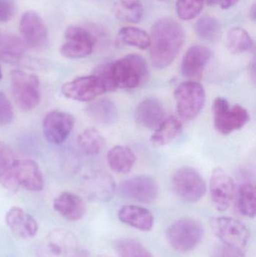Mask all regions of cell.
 Wrapping results in <instances>:
<instances>
[{
  "label": "cell",
  "mask_w": 256,
  "mask_h": 257,
  "mask_svg": "<svg viewBox=\"0 0 256 257\" xmlns=\"http://www.w3.org/2000/svg\"><path fill=\"white\" fill-rule=\"evenodd\" d=\"M96 75L105 86L106 91L117 89L136 88L148 76L147 62L138 54H129L112 63L96 68Z\"/></svg>",
  "instance_id": "obj_1"
},
{
  "label": "cell",
  "mask_w": 256,
  "mask_h": 257,
  "mask_svg": "<svg viewBox=\"0 0 256 257\" xmlns=\"http://www.w3.org/2000/svg\"><path fill=\"white\" fill-rule=\"evenodd\" d=\"M183 27L174 20L164 18L153 24L150 36V58L153 66L163 69L175 60L184 43Z\"/></svg>",
  "instance_id": "obj_2"
},
{
  "label": "cell",
  "mask_w": 256,
  "mask_h": 257,
  "mask_svg": "<svg viewBox=\"0 0 256 257\" xmlns=\"http://www.w3.org/2000/svg\"><path fill=\"white\" fill-rule=\"evenodd\" d=\"M0 184L11 192H16L20 187L30 191L39 192L43 190L44 179L36 162L16 160L10 170L0 175Z\"/></svg>",
  "instance_id": "obj_3"
},
{
  "label": "cell",
  "mask_w": 256,
  "mask_h": 257,
  "mask_svg": "<svg viewBox=\"0 0 256 257\" xmlns=\"http://www.w3.org/2000/svg\"><path fill=\"white\" fill-rule=\"evenodd\" d=\"M202 224L192 218H181L170 225L166 232L170 245L180 253L195 250L204 237Z\"/></svg>",
  "instance_id": "obj_4"
},
{
  "label": "cell",
  "mask_w": 256,
  "mask_h": 257,
  "mask_svg": "<svg viewBox=\"0 0 256 257\" xmlns=\"http://www.w3.org/2000/svg\"><path fill=\"white\" fill-rule=\"evenodd\" d=\"M177 114L182 120L189 121L198 117L205 103V90L200 83H182L174 91Z\"/></svg>",
  "instance_id": "obj_5"
},
{
  "label": "cell",
  "mask_w": 256,
  "mask_h": 257,
  "mask_svg": "<svg viewBox=\"0 0 256 257\" xmlns=\"http://www.w3.org/2000/svg\"><path fill=\"white\" fill-rule=\"evenodd\" d=\"M212 111L215 128L222 135H228L240 130L249 120V112L246 108L240 105L231 106L225 98H216Z\"/></svg>",
  "instance_id": "obj_6"
},
{
  "label": "cell",
  "mask_w": 256,
  "mask_h": 257,
  "mask_svg": "<svg viewBox=\"0 0 256 257\" xmlns=\"http://www.w3.org/2000/svg\"><path fill=\"white\" fill-rule=\"evenodd\" d=\"M11 83L14 99L21 109L30 111L39 105L40 81L36 75L15 70L11 75Z\"/></svg>",
  "instance_id": "obj_7"
},
{
  "label": "cell",
  "mask_w": 256,
  "mask_h": 257,
  "mask_svg": "<svg viewBox=\"0 0 256 257\" xmlns=\"http://www.w3.org/2000/svg\"><path fill=\"white\" fill-rule=\"evenodd\" d=\"M78 240L70 231L57 229L51 231L38 246L36 257H78Z\"/></svg>",
  "instance_id": "obj_8"
},
{
  "label": "cell",
  "mask_w": 256,
  "mask_h": 257,
  "mask_svg": "<svg viewBox=\"0 0 256 257\" xmlns=\"http://www.w3.org/2000/svg\"><path fill=\"white\" fill-rule=\"evenodd\" d=\"M174 193L188 202H198L207 191L205 181L192 168L183 167L176 171L171 178Z\"/></svg>",
  "instance_id": "obj_9"
},
{
  "label": "cell",
  "mask_w": 256,
  "mask_h": 257,
  "mask_svg": "<svg viewBox=\"0 0 256 257\" xmlns=\"http://www.w3.org/2000/svg\"><path fill=\"white\" fill-rule=\"evenodd\" d=\"M212 232L230 247L242 249L247 245L250 232L244 223L235 218L228 217H213L210 220Z\"/></svg>",
  "instance_id": "obj_10"
},
{
  "label": "cell",
  "mask_w": 256,
  "mask_h": 257,
  "mask_svg": "<svg viewBox=\"0 0 256 257\" xmlns=\"http://www.w3.org/2000/svg\"><path fill=\"white\" fill-rule=\"evenodd\" d=\"M66 42L60 47L62 55L69 59L87 57L93 52L96 38L93 33L82 27L70 26L64 33Z\"/></svg>",
  "instance_id": "obj_11"
},
{
  "label": "cell",
  "mask_w": 256,
  "mask_h": 257,
  "mask_svg": "<svg viewBox=\"0 0 256 257\" xmlns=\"http://www.w3.org/2000/svg\"><path fill=\"white\" fill-rule=\"evenodd\" d=\"M81 190L86 197L92 202H108L115 193V181L107 172L95 171L83 178Z\"/></svg>",
  "instance_id": "obj_12"
},
{
  "label": "cell",
  "mask_w": 256,
  "mask_h": 257,
  "mask_svg": "<svg viewBox=\"0 0 256 257\" xmlns=\"http://www.w3.org/2000/svg\"><path fill=\"white\" fill-rule=\"evenodd\" d=\"M20 30L23 41L27 46L36 50L45 49L49 45L48 29L40 15L29 11L22 15Z\"/></svg>",
  "instance_id": "obj_13"
},
{
  "label": "cell",
  "mask_w": 256,
  "mask_h": 257,
  "mask_svg": "<svg viewBox=\"0 0 256 257\" xmlns=\"http://www.w3.org/2000/svg\"><path fill=\"white\" fill-rule=\"evenodd\" d=\"M118 192L122 197L148 204L156 199L159 189L153 178L147 175H139L123 181L119 186Z\"/></svg>",
  "instance_id": "obj_14"
},
{
  "label": "cell",
  "mask_w": 256,
  "mask_h": 257,
  "mask_svg": "<svg viewBox=\"0 0 256 257\" xmlns=\"http://www.w3.org/2000/svg\"><path fill=\"white\" fill-rule=\"evenodd\" d=\"M62 93L66 98L78 102H90L106 91L96 75L80 77L63 84Z\"/></svg>",
  "instance_id": "obj_15"
},
{
  "label": "cell",
  "mask_w": 256,
  "mask_h": 257,
  "mask_svg": "<svg viewBox=\"0 0 256 257\" xmlns=\"http://www.w3.org/2000/svg\"><path fill=\"white\" fill-rule=\"evenodd\" d=\"M210 193L215 208L219 211L228 209L235 193V184L232 178L221 168L212 172L210 181Z\"/></svg>",
  "instance_id": "obj_16"
},
{
  "label": "cell",
  "mask_w": 256,
  "mask_h": 257,
  "mask_svg": "<svg viewBox=\"0 0 256 257\" xmlns=\"http://www.w3.org/2000/svg\"><path fill=\"white\" fill-rule=\"evenodd\" d=\"M75 119L72 114L61 111H52L43 120V133L47 140L54 145L63 143L73 130Z\"/></svg>",
  "instance_id": "obj_17"
},
{
  "label": "cell",
  "mask_w": 256,
  "mask_h": 257,
  "mask_svg": "<svg viewBox=\"0 0 256 257\" xmlns=\"http://www.w3.org/2000/svg\"><path fill=\"white\" fill-rule=\"evenodd\" d=\"M211 57V51L207 47L198 45L190 47L182 60V75L189 79L201 78Z\"/></svg>",
  "instance_id": "obj_18"
},
{
  "label": "cell",
  "mask_w": 256,
  "mask_h": 257,
  "mask_svg": "<svg viewBox=\"0 0 256 257\" xmlns=\"http://www.w3.org/2000/svg\"><path fill=\"white\" fill-rule=\"evenodd\" d=\"M165 111L158 99L147 98L140 102L135 109V118L143 127L156 130L165 120Z\"/></svg>",
  "instance_id": "obj_19"
},
{
  "label": "cell",
  "mask_w": 256,
  "mask_h": 257,
  "mask_svg": "<svg viewBox=\"0 0 256 257\" xmlns=\"http://www.w3.org/2000/svg\"><path fill=\"white\" fill-rule=\"evenodd\" d=\"M6 220L12 232L20 238H33L37 234V222L19 207L11 208L6 214Z\"/></svg>",
  "instance_id": "obj_20"
},
{
  "label": "cell",
  "mask_w": 256,
  "mask_h": 257,
  "mask_svg": "<svg viewBox=\"0 0 256 257\" xmlns=\"http://www.w3.org/2000/svg\"><path fill=\"white\" fill-rule=\"evenodd\" d=\"M118 217L122 223L143 232H149L153 227L154 217L151 211L138 205H125L120 208Z\"/></svg>",
  "instance_id": "obj_21"
},
{
  "label": "cell",
  "mask_w": 256,
  "mask_h": 257,
  "mask_svg": "<svg viewBox=\"0 0 256 257\" xmlns=\"http://www.w3.org/2000/svg\"><path fill=\"white\" fill-rule=\"evenodd\" d=\"M54 208L63 218L69 221L81 220L86 213V205L81 196L66 192L54 201Z\"/></svg>",
  "instance_id": "obj_22"
},
{
  "label": "cell",
  "mask_w": 256,
  "mask_h": 257,
  "mask_svg": "<svg viewBox=\"0 0 256 257\" xmlns=\"http://www.w3.org/2000/svg\"><path fill=\"white\" fill-rule=\"evenodd\" d=\"M107 161L111 170L116 173H129L136 161L132 149L124 145H117L107 154Z\"/></svg>",
  "instance_id": "obj_23"
},
{
  "label": "cell",
  "mask_w": 256,
  "mask_h": 257,
  "mask_svg": "<svg viewBox=\"0 0 256 257\" xmlns=\"http://www.w3.org/2000/svg\"><path fill=\"white\" fill-rule=\"evenodd\" d=\"M89 117L98 124L110 126L118 118V110L113 101L101 99L90 104L87 108Z\"/></svg>",
  "instance_id": "obj_24"
},
{
  "label": "cell",
  "mask_w": 256,
  "mask_h": 257,
  "mask_svg": "<svg viewBox=\"0 0 256 257\" xmlns=\"http://www.w3.org/2000/svg\"><path fill=\"white\" fill-rule=\"evenodd\" d=\"M183 125L180 119L171 116L160 123L155 130L151 141L153 143L160 146L168 145L174 140L181 133Z\"/></svg>",
  "instance_id": "obj_25"
},
{
  "label": "cell",
  "mask_w": 256,
  "mask_h": 257,
  "mask_svg": "<svg viewBox=\"0 0 256 257\" xmlns=\"http://www.w3.org/2000/svg\"><path fill=\"white\" fill-rule=\"evenodd\" d=\"M25 50V43L18 36L7 35L0 37V60L6 63H18L24 57Z\"/></svg>",
  "instance_id": "obj_26"
},
{
  "label": "cell",
  "mask_w": 256,
  "mask_h": 257,
  "mask_svg": "<svg viewBox=\"0 0 256 257\" xmlns=\"http://www.w3.org/2000/svg\"><path fill=\"white\" fill-rule=\"evenodd\" d=\"M114 13L120 21L127 23H138L144 15L141 0H117Z\"/></svg>",
  "instance_id": "obj_27"
},
{
  "label": "cell",
  "mask_w": 256,
  "mask_h": 257,
  "mask_svg": "<svg viewBox=\"0 0 256 257\" xmlns=\"http://www.w3.org/2000/svg\"><path fill=\"white\" fill-rule=\"evenodd\" d=\"M237 208L245 217L254 218L256 214L255 187L251 182L240 185L237 193Z\"/></svg>",
  "instance_id": "obj_28"
},
{
  "label": "cell",
  "mask_w": 256,
  "mask_h": 257,
  "mask_svg": "<svg viewBox=\"0 0 256 257\" xmlns=\"http://www.w3.org/2000/svg\"><path fill=\"white\" fill-rule=\"evenodd\" d=\"M78 143L84 154L89 156H96L100 154L103 150L105 139L96 128H88L79 135Z\"/></svg>",
  "instance_id": "obj_29"
},
{
  "label": "cell",
  "mask_w": 256,
  "mask_h": 257,
  "mask_svg": "<svg viewBox=\"0 0 256 257\" xmlns=\"http://www.w3.org/2000/svg\"><path fill=\"white\" fill-rule=\"evenodd\" d=\"M227 47L233 54H243L253 48V41L249 33L241 27H234L227 35Z\"/></svg>",
  "instance_id": "obj_30"
},
{
  "label": "cell",
  "mask_w": 256,
  "mask_h": 257,
  "mask_svg": "<svg viewBox=\"0 0 256 257\" xmlns=\"http://www.w3.org/2000/svg\"><path fill=\"white\" fill-rule=\"evenodd\" d=\"M118 41L125 45H130L141 50L150 48V36L141 29L133 27L122 28L118 33Z\"/></svg>",
  "instance_id": "obj_31"
},
{
  "label": "cell",
  "mask_w": 256,
  "mask_h": 257,
  "mask_svg": "<svg viewBox=\"0 0 256 257\" xmlns=\"http://www.w3.org/2000/svg\"><path fill=\"white\" fill-rule=\"evenodd\" d=\"M113 247L119 257H153L139 241L131 238H119L114 241Z\"/></svg>",
  "instance_id": "obj_32"
},
{
  "label": "cell",
  "mask_w": 256,
  "mask_h": 257,
  "mask_svg": "<svg viewBox=\"0 0 256 257\" xmlns=\"http://www.w3.org/2000/svg\"><path fill=\"white\" fill-rule=\"evenodd\" d=\"M195 29L198 37L203 40L214 41L219 36L220 24L215 18L204 16L197 21Z\"/></svg>",
  "instance_id": "obj_33"
},
{
  "label": "cell",
  "mask_w": 256,
  "mask_h": 257,
  "mask_svg": "<svg viewBox=\"0 0 256 257\" xmlns=\"http://www.w3.org/2000/svg\"><path fill=\"white\" fill-rule=\"evenodd\" d=\"M204 0H177L176 11L180 19L189 21L198 16L203 8Z\"/></svg>",
  "instance_id": "obj_34"
},
{
  "label": "cell",
  "mask_w": 256,
  "mask_h": 257,
  "mask_svg": "<svg viewBox=\"0 0 256 257\" xmlns=\"http://www.w3.org/2000/svg\"><path fill=\"white\" fill-rule=\"evenodd\" d=\"M16 160L10 147L0 141V175L10 170Z\"/></svg>",
  "instance_id": "obj_35"
},
{
  "label": "cell",
  "mask_w": 256,
  "mask_h": 257,
  "mask_svg": "<svg viewBox=\"0 0 256 257\" xmlns=\"http://www.w3.org/2000/svg\"><path fill=\"white\" fill-rule=\"evenodd\" d=\"M13 107L4 93L0 92V126H6L13 119Z\"/></svg>",
  "instance_id": "obj_36"
},
{
  "label": "cell",
  "mask_w": 256,
  "mask_h": 257,
  "mask_svg": "<svg viewBox=\"0 0 256 257\" xmlns=\"http://www.w3.org/2000/svg\"><path fill=\"white\" fill-rule=\"evenodd\" d=\"M211 257H246L241 249L230 246L222 245L216 247L212 253Z\"/></svg>",
  "instance_id": "obj_37"
},
{
  "label": "cell",
  "mask_w": 256,
  "mask_h": 257,
  "mask_svg": "<svg viewBox=\"0 0 256 257\" xmlns=\"http://www.w3.org/2000/svg\"><path fill=\"white\" fill-rule=\"evenodd\" d=\"M15 3L12 0H0V22L10 21L15 14Z\"/></svg>",
  "instance_id": "obj_38"
},
{
  "label": "cell",
  "mask_w": 256,
  "mask_h": 257,
  "mask_svg": "<svg viewBox=\"0 0 256 257\" xmlns=\"http://www.w3.org/2000/svg\"><path fill=\"white\" fill-rule=\"evenodd\" d=\"M239 0H220L219 6L223 9H228L234 6Z\"/></svg>",
  "instance_id": "obj_39"
},
{
  "label": "cell",
  "mask_w": 256,
  "mask_h": 257,
  "mask_svg": "<svg viewBox=\"0 0 256 257\" xmlns=\"http://www.w3.org/2000/svg\"><path fill=\"white\" fill-rule=\"evenodd\" d=\"M204 1L209 6H216L219 4L220 0H204Z\"/></svg>",
  "instance_id": "obj_40"
},
{
  "label": "cell",
  "mask_w": 256,
  "mask_h": 257,
  "mask_svg": "<svg viewBox=\"0 0 256 257\" xmlns=\"http://www.w3.org/2000/svg\"><path fill=\"white\" fill-rule=\"evenodd\" d=\"M3 78V73H2L1 66H0V80Z\"/></svg>",
  "instance_id": "obj_41"
}]
</instances>
